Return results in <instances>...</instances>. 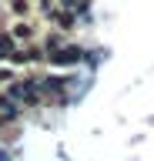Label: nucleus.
I'll return each instance as SVG.
<instances>
[{"label":"nucleus","instance_id":"3","mask_svg":"<svg viewBox=\"0 0 154 161\" xmlns=\"http://www.w3.org/2000/svg\"><path fill=\"white\" fill-rule=\"evenodd\" d=\"M13 34H17V37H30V27H27V24H17V30H13Z\"/></svg>","mask_w":154,"mask_h":161},{"label":"nucleus","instance_id":"1","mask_svg":"<svg viewBox=\"0 0 154 161\" xmlns=\"http://www.w3.org/2000/svg\"><path fill=\"white\" fill-rule=\"evenodd\" d=\"M77 57H81V50H77V47H67V50H61V54H54V64H74Z\"/></svg>","mask_w":154,"mask_h":161},{"label":"nucleus","instance_id":"4","mask_svg":"<svg viewBox=\"0 0 154 161\" xmlns=\"http://www.w3.org/2000/svg\"><path fill=\"white\" fill-rule=\"evenodd\" d=\"M13 10L17 14H27V0H13Z\"/></svg>","mask_w":154,"mask_h":161},{"label":"nucleus","instance_id":"5","mask_svg":"<svg viewBox=\"0 0 154 161\" xmlns=\"http://www.w3.org/2000/svg\"><path fill=\"white\" fill-rule=\"evenodd\" d=\"M61 3H64V7H74V0H61Z\"/></svg>","mask_w":154,"mask_h":161},{"label":"nucleus","instance_id":"2","mask_svg":"<svg viewBox=\"0 0 154 161\" xmlns=\"http://www.w3.org/2000/svg\"><path fill=\"white\" fill-rule=\"evenodd\" d=\"M0 57H10L13 60V40L7 34H0Z\"/></svg>","mask_w":154,"mask_h":161}]
</instances>
